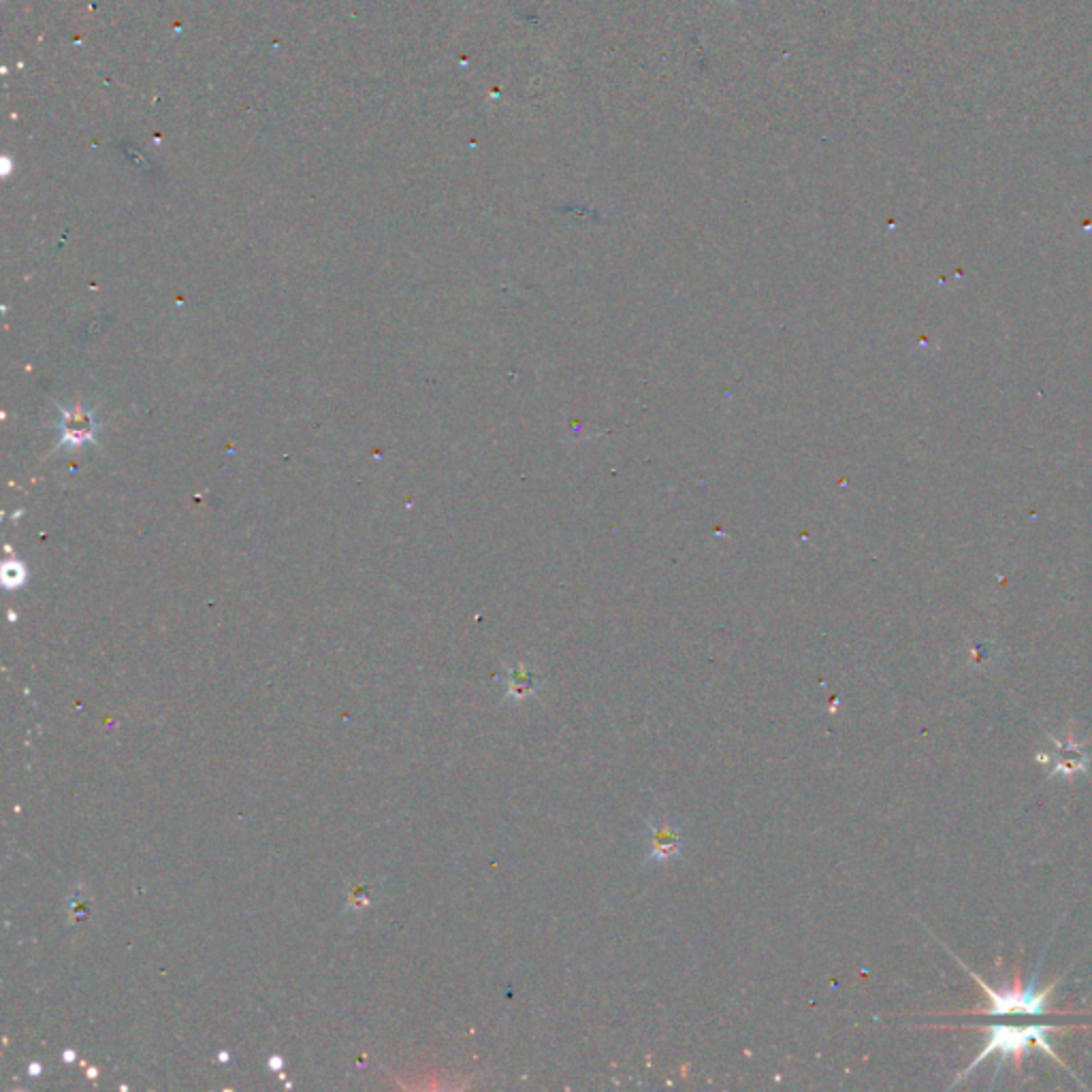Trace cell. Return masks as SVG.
Segmentation results:
<instances>
[{
	"instance_id": "1",
	"label": "cell",
	"mask_w": 1092,
	"mask_h": 1092,
	"mask_svg": "<svg viewBox=\"0 0 1092 1092\" xmlns=\"http://www.w3.org/2000/svg\"><path fill=\"white\" fill-rule=\"evenodd\" d=\"M1054 1026L1049 1024H1026V1026H1014V1024H992V1026H984V1031L988 1032V1039H985V1048L981 1049L979 1056L968 1065L967 1071L960 1073L958 1079H964L973 1069L981 1065L984 1060H988L990 1054L998 1052L1001 1054V1060H1007V1058H1014L1015 1062H1019L1022 1054L1026 1052L1031 1045H1037L1041 1048L1043 1052H1048L1052 1056V1060L1060 1062V1058L1056 1056V1052L1052 1049V1043H1049V1031ZM956 1079V1082H958Z\"/></svg>"
},
{
	"instance_id": "2",
	"label": "cell",
	"mask_w": 1092,
	"mask_h": 1092,
	"mask_svg": "<svg viewBox=\"0 0 1092 1092\" xmlns=\"http://www.w3.org/2000/svg\"><path fill=\"white\" fill-rule=\"evenodd\" d=\"M968 975L981 985L985 996L990 998V1007L988 1009H981V1014H988V1015H1009V1014L1043 1015L1045 1014V998H1048L1049 990L1052 988H1045V990L1039 988V984H1037L1039 971L1032 973L1031 981H1028L1026 985H1019L1018 981H1015V985H1007L1005 990L990 988V985L984 984V979H979L973 971H968Z\"/></svg>"
},
{
	"instance_id": "3",
	"label": "cell",
	"mask_w": 1092,
	"mask_h": 1092,
	"mask_svg": "<svg viewBox=\"0 0 1092 1092\" xmlns=\"http://www.w3.org/2000/svg\"><path fill=\"white\" fill-rule=\"evenodd\" d=\"M94 429H96V421H94V414L90 408L75 405L71 410H62V418H60L62 444L75 446V444L85 442V439H92Z\"/></svg>"
},
{
	"instance_id": "4",
	"label": "cell",
	"mask_w": 1092,
	"mask_h": 1092,
	"mask_svg": "<svg viewBox=\"0 0 1092 1092\" xmlns=\"http://www.w3.org/2000/svg\"><path fill=\"white\" fill-rule=\"evenodd\" d=\"M1056 742V751L1049 753L1052 758V768L1054 775L1058 776H1069V775H1077V772H1083L1088 766V755L1083 753L1082 745L1075 741L1073 736H1069L1066 741H1054Z\"/></svg>"
},
{
	"instance_id": "5",
	"label": "cell",
	"mask_w": 1092,
	"mask_h": 1092,
	"mask_svg": "<svg viewBox=\"0 0 1092 1092\" xmlns=\"http://www.w3.org/2000/svg\"><path fill=\"white\" fill-rule=\"evenodd\" d=\"M648 853H651L653 860H668V857L678 856L682 847V834L678 828H674L672 823L668 822H659L657 826L651 828L648 832Z\"/></svg>"
},
{
	"instance_id": "6",
	"label": "cell",
	"mask_w": 1092,
	"mask_h": 1092,
	"mask_svg": "<svg viewBox=\"0 0 1092 1092\" xmlns=\"http://www.w3.org/2000/svg\"><path fill=\"white\" fill-rule=\"evenodd\" d=\"M533 689H536V677L525 668L514 670L510 674V678H508V695H512V698L520 700L525 695L533 694Z\"/></svg>"
}]
</instances>
